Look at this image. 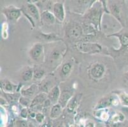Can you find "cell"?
Returning a JSON list of instances; mask_svg holds the SVG:
<instances>
[{"label": "cell", "mask_w": 128, "mask_h": 127, "mask_svg": "<svg viewBox=\"0 0 128 127\" xmlns=\"http://www.w3.org/2000/svg\"><path fill=\"white\" fill-rule=\"evenodd\" d=\"M100 1H96L84 14L87 23L92 25L97 31H101V25L104 10L103 3Z\"/></svg>", "instance_id": "cell-1"}, {"label": "cell", "mask_w": 128, "mask_h": 127, "mask_svg": "<svg viewBox=\"0 0 128 127\" xmlns=\"http://www.w3.org/2000/svg\"><path fill=\"white\" fill-rule=\"evenodd\" d=\"M122 25L118 20L110 13H104L102 18L101 30H103L105 34H111L110 35L111 36L119 32L122 29Z\"/></svg>", "instance_id": "cell-2"}, {"label": "cell", "mask_w": 128, "mask_h": 127, "mask_svg": "<svg viewBox=\"0 0 128 127\" xmlns=\"http://www.w3.org/2000/svg\"><path fill=\"white\" fill-rule=\"evenodd\" d=\"M22 13L30 20L32 27H35L36 24L41 23V13H40L38 7L34 3H27L24 9H22Z\"/></svg>", "instance_id": "cell-3"}, {"label": "cell", "mask_w": 128, "mask_h": 127, "mask_svg": "<svg viewBox=\"0 0 128 127\" xmlns=\"http://www.w3.org/2000/svg\"><path fill=\"white\" fill-rule=\"evenodd\" d=\"M120 102L118 97L116 94L114 95H110L103 97L98 102L97 104L94 108V110L98 111L102 109H106L112 106H117Z\"/></svg>", "instance_id": "cell-4"}, {"label": "cell", "mask_w": 128, "mask_h": 127, "mask_svg": "<svg viewBox=\"0 0 128 127\" xmlns=\"http://www.w3.org/2000/svg\"><path fill=\"white\" fill-rule=\"evenodd\" d=\"M76 48L81 53L94 54L100 52L102 50V46L96 43L80 42L76 44Z\"/></svg>", "instance_id": "cell-5"}, {"label": "cell", "mask_w": 128, "mask_h": 127, "mask_svg": "<svg viewBox=\"0 0 128 127\" xmlns=\"http://www.w3.org/2000/svg\"><path fill=\"white\" fill-rule=\"evenodd\" d=\"M2 13L8 20L12 22H16L21 17L22 11V9L18 8L14 6L9 5L4 7L2 9Z\"/></svg>", "instance_id": "cell-6"}, {"label": "cell", "mask_w": 128, "mask_h": 127, "mask_svg": "<svg viewBox=\"0 0 128 127\" xmlns=\"http://www.w3.org/2000/svg\"><path fill=\"white\" fill-rule=\"evenodd\" d=\"M106 69L102 63L96 62L93 64L89 69V74L92 79L99 80L102 79L105 74Z\"/></svg>", "instance_id": "cell-7"}, {"label": "cell", "mask_w": 128, "mask_h": 127, "mask_svg": "<svg viewBox=\"0 0 128 127\" xmlns=\"http://www.w3.org/2000/svg\"><path fill=\"white\" fill-rule=\"evenodd\" d=\"M30 56L32 60L40 62L44 59V47L43 45L38 43L32 46L30 50Z\"/></svg>", "instance_id": "cell-8"}, {"label": "cell", "mask_w": 128, "mask_h": 127, "mask_svg": "<svg viewBox=\"0 0 128 127\" xmlns=\"http://www.w3.org/2000/svg\"><path fill=\"white\" fill-rule=\"evenodd\" d=\"M52 12L55 16L57 20L59 21V22H62L64 20L66 13L63 3L56 2L54 3Z\"/></svg>", "instance_id": "cell-9"}, {"label": "cell", "mask_w": 128, "mask_h": 127, "mask_svg": "<svg viewBox=\"0 0 128 127\" xmlns=\"http://www.w3.org/2000/svg\"><path fill=\"white\" fill-rule=\"evenodd\" d=\"M67 33L68 36L71 39H78L82 37L83 33L82 26L79 25L78 24H73L70 25L67 29Z\"/></svg>", "instance_id": "cell-10"}, {"label": "cell", "mask_w": 128, "mask_h": 127, "mask_svg": "<svg viewBox=\"0 0 128 127\" xmlns=\"http://www.w3.org/2000/svg\"><path fill=\"white\" fill-rule=\"evenodd\" d=\"M48 99V95L46 93L41 92L36 95L33 99L31 101L30 109H36V108H40L43 109V106L45 101Z\"/></svg>", "instance_id": "cell-11"}, {"label": "cell", "mask_w": 128, "mask_h": 127, "mask_svg": "<svg viewBox=\"0 0 128 127\" xmlns=\"http://www.w3.org/2000/svg\"><path fill=\"white\" fill-rule=\"evenodd\" d=\"M1 89L3 93L13 94L16 93L18 89V85L7 79H2L1 80Z\"/></svg>", "instance_id": "cell-12"}, {"label": "cell", "mask_w": 128, "mask_h": 127, "mask_svg": "<svg viewBox=\"0 0 128 127\" xmlns=\"http://www.w3.org/2000/svg\"><path fill=\"white\" fill-rule=\"evenodd\" d=\"M56 18L52 11L44 10L41 13V23L42 25H52L56 22Z\"/></svg>", "instance_id": "cell-13"}, {"label": "cell", "mask_w": 128, "mask_h": 127, "mask_svg": "<svg viewBox=\"0 0 128 127\" xmlns=\"http://www.w3.org/2000/svg\"><path fill=\"white\" fill-rule=\"evenodd\" d=\"M111 3H107V8L110 15L118 20L121 23V10L118 4L114 1H110Z\"/></svg>", "instance_id": "cell-14"}, {"label": "cell", "mask_w": 128, "mask_h": 127, "mask_svg": "<svg viewBox=\"0 0 128 127\" xmlns=\"http://www.w3.org/2000/svg\"><path fill=\"white\" fill-rule=\"evenodd\" d=\"M60 90L58 85H56L51 88L50 90L47 94L48 95V99L52 103V106L57 104L59 102V98L60 96Z\"/></svg>", "instance_id": "cell-15"}, {"label": "cell", "mask_w": 128, "mask_h": 127, "mask_svg": "<svg viewBox=\"0 0 128 127\" xmlns=\"http://www.w3.org/2000/svg\"><path fill=\"white\" fill-rule=\"evenodd\" d=\"M110 36H116L118 38L120 43V47L118 51H122L123 52L124 51V52H128V34L117 33L111 35Z\"/></svg>", "instance_id": "cell-16"}, {"label": "cell", "mask_w": 128, "mask_h": 127, "mask_svg": "<svg viewBox=\"0 0 128 127\" xmlns=\"http://www.w3.org/2000/svg\"><path fill=\"white\" fill-rule=\"evenodd\" d=\"M73 97V94L69 90H64L60 94V98H59L58 104L61 106L62 108H66L68 102L70 99Z\"/></svg>", "instance_id": "cell-17"}, {"label": "cell", "mask_w": 128, "mask_h": 127, "mask_svg": "<svg viewBox=\"0 0 128 127\" xmlns=\"http://www.w3.org/2000/svg\"><path fill=\"white\" fill-rule=\"evenodd\" d=\"M37 89H38V86L36 84H32L27 88H21L20 94H21V96L31 99L32 97L34 96Z\"/></svg>", "instance_id": "cell-18"}, {"label": "cell", "mask_w": 128, "mask_h": 127, "mask_svg": "<svg viewBox=\"0 0 128 127\" xmlns=\"http://www.w3.org/2000/svg\"><path fill=\"white\" fill-rule=\"evenodd\" d=\"M62 109H63V108L59 104L52 106L50 110V118L52 120H56L58 118H59L62 114Z\"/></svg>", "instance_id": "cell-19"}, {"label": "cell", "mask_w": 128, "mask_h": 127, "mask_svg": "<svg viewBox=\"0 0 128 127\" xmlns=\"http://www.w3.org/2000/svg\"><path fill=\"white\" fill-rule=\"evenodd\" d=\"M113 93L117 96L120 104L122 105L123 106L128 107V94L122 90L114 91Z\"/></svg>", "instance_id": "cell-20"}, {"label": "cell", "mask_w": 128, "mask_h": 127, "mask_svg": "<svg viewBox=\"0 0 128 127\" xmlns=\"http://www.w3.org/2000/svg\"><path fill=\"white\" fill-rule=\"evenodd\" d=\"M62 57V52H60L59 49H54L50 52L49 55V60L50 64H53L54 62L57 63L60 61Z\"/></svg>", "instance_id": "cell-21"}, {"label": "cell", "mask_w": 128, "mask_h": 127, "mask_svg": "<svg viewBox=\"0 0 128 127\" xmlns=\"http://www.w3.org/2000/svg\"><path fill=\"white\" fill-rule=\"evenodd\" d=\"M34 76V69L31 67H26L22 72L21 77L23 81H30Z\"/></svg>", "instance_id": "cell-22"}, {"label": "cell", "mask_w": 128, "mask_h": 127, "mask_svg": "<svg viewBox=\"0 0 128 127\" xmlns=\"http://www.w3.org/2000/svg\"><path fill=\"white\" fill-rule=\"evenodd\" d=\"M80 95H76L73 96V97L70 99V101L68 102L66 108H67V110L69 112H73V111L76 109V108L77 107L78 104L79 99H80Z\"/></svg>", "instance_id": "cell-23"}, {"label": "cell", "mask_w": 128, "mask_h": 127, "mask_svg": "<svg viewBox=\"0 0 128 127\" xmlns=\"http://www.w3.org/2000/svg\"><path fill=\"white\" fill-rule=\"evenodd\" d=\"M82 29H83L84 34L88 35L89 36L96 34V31H97L92 25L88 24V23H86V24H83Z\"/></svg>", "instance_id": "cell-24"}, {"label": "cell", "mask_w": 128, "mask_h": 127, "mask_svg": "<svg viewBox=\"0 0 128 127\" xmlns=\"http://www.w3.org/2000/svg\"><path fill=\"white\" fill-rule=\"evenodd\" d=\"M39 39H41L42 40L45 41H54L60 40V38L57 36L55 34H42L40 33Z\"/></svg>", "instance_id": "cell-25"}, {"label": "cell", "mask_w": 128, "mask_h": 127, "mask_svg": "<svg viewBox=\"0 0 128 127\" xmlns=\"http://www.w3.org/2000/svg\"><path fill=\"white\" fill-rule=\"evenodd\" d=\"M4 94L5 99L9 103H13V102H18V100L21 97V94H19L18 93H13V94H6V93H3Z\"/></svg>", "instance_id": "cell-26"}, {"label": "cell", "mask_w": 128, "mask_h": 127, "mask_svg": "<svg viewBox=\"0 0 128 127\" xmlns=\"http://www.w3.org/2000/svg\"><path fill=\"white\" fill-rule=\"evenodd\" d=\"M72 66L70 63H65V64H63V66H62L60 73H61V74L63 76L67 77L70 74L71 72H72Z\"/></svg>", "instance_id": "cell-27"}, {"label": "cell", "mask_w": 128, "mask_h": 127, "mask_svg": "<svg viewBox=\"0 0 128 127\" xmlns=\"http://www.w3.org/2000/svg\"><path fill=\"white\" fill-rule=\"evenodd\" d=\"M31 101H32V100H31V99L21 96L19 99V100H18V103L21 105L22 106L24 107V108H30Z\"/></svg>", "instance_id": "cell-28"}, {"label": "cell", "mask_w": 128, "mask_h": 127, "mask_svg": "<svg viewBox=\"0 0 128 127\" xmlns=\"http://www.w3.org/2000/svg\"><path fill=\"white\" fill-rule=\"evenodd\" d=\"M45 73L44 69H42L40 68H37L34 69V76L33 78L34 80H41L43 78V77L45 75Z\"/></svg>", "instance_id": "cell-29"}, {"label": "cell", "mask_w": 128, "mask_h": 127, "mask_svg": "<svg viewBox=\"0 0 128 127\" xmlns=\"http://www.w3.org/2000/svg\"><path fill=\"white\" fill-rule=\"evenodd\" d=\"M2 37L3 39H7L8 37V25L7 22H3L2 25Z\"/></svg>", "instance_id": "cell-30"}, {"label": "cell", "mask_w": 128, "mask_h": 127, "mask_svg": "<svg viewBox=\"0 0 128 127\" xmlns=\"http://www.w3.org/2000/svg\"><path fill=\"white\" fill-rule=\"evenodd\" d=\"M16 127H29L28 124L25 120H18L16 122Z\"/></svg>", "instance_id": "cell-31"}, {"label": "cell", "mask_w": 128, "mask_h": 127, "mask_svg": "<svg viewBox=\"0 0 128 127\" xmlns=\"http://www.w3.org/2000/svg\"><path fill=\"white\" fill-rule=\"evenodd\" d=\"M35 119L37 122H38L39 123H41L45 120V115L41 112H38L37 113H36Z\"/></svg>", "instance_id": "cell-32"}, {"label": "cell", "mask_w": 128, "mask_h": 127, "mask_svg": "<svg viewBox=\"0 0 128 127\" xmlns=\"http://www.w3.org/2000/svg\"><path fill=\"white\" fill-rule=\"evenodd\" d=\"M20 116L22 118L23 120H26L28 116V109L26 108H24L22 109V110L20 111Z\"/></svg>", "instance_id": "cell-33"}, {"label": "cell", "mask_w": 128, "mask_h": 127, "mask_svg": "<svg viewBox=\"0 0 128 127\" xmlns=\"http://www.w3.org/2000/svg\"><path fill=\"white\" fill-rule=\"evenodd\" d=\"M53 127H68L66 125V123L64 122H59L58 123H56L53 126Z\"/></svg>", "instance_id": "cell-34"}, {"label": "cell", "mask_w": 128, "mask_h": 127, "mask_svg": "<svg viewBox=\"0 0 128 127\" xmlns=\"http://www.w3.org/2000/svg\"><path fill=\"white\" fill-rule=\"evenodd\" d=\"M85 127H94V124L92 122H89L86 125Z\"/></svg>", "instance_id": "cell-35"}, {"label": "cell", "mask_w": 128, "mask_h": 127, "mask_svg": "<svg viewBox=\"0 0 128 127\" xmlns=\"http://www.w3.org/2000/svg\"><path fill=\"white\" fill-rule=\"evenodd\" d=\"M124 77H125L126 80L127 81H128V71L125 73V74H124Z\"/></svg>", "instance_id": "cell-36"}, {"label": "cell", "mask_w": 128, "mask_h": 127, "mask_svg": "<svg viewBox=\"0 0 128 127\" xmlns=\"http://www.w3.org/2000/svg\"><path fill=\"white\" fill-rule=\"evenodd\" d=\"M42 127H50V126L49 125L48 123H46V124L42 126Z\"/></svg>", "instance_id": "cell-37"}]
</instances>
